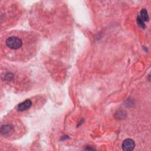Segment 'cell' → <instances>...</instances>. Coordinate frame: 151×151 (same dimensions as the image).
<instances>
[{"mask_svg": "<svg viewBox=\"0 0 151 151\" xmlns=\"http://www.w3.org/2000/svg\"><path fill=\"white\" fill-rule=\"evenodd\" d=\"M38 43L34 33L21 31L9 32L5 37V56L14 61H27L37 53Z\"/></svg>", "mask_w": 151, "mask_h": 151, "instance_id": "1", "label": "cell"}, {"mask_svg": "<svg viewBox=\"0 0 151 151\" xmlns=\"http://www.w3.org/2000/svg\"><path fill=\"white\" fill-rule=\"evenodd\" d=\"M24 127L22 124L16 120H12L3 124L1 127L2 135L8 139H15L22 135Z\"/></svg>", "mask_w": 151, "mask_h": 151, "instance_id": "2", "label": "cell"}, {"mask_svg": "<svg viewBox=\"0 0 151 151\" xmlns=\"http://www.w3.org/2000/svg\"><path fill=\"white\" fill-rule=\"evenodd\" d=\"M32 104V102L30 99H27L24 101L20 103L17 106V110L18 111H24L29 109Z\"/></svg>", "mask_w": 151, "mask_h": 151, "instance_id": "3", "label": "cell"}, {"mask_svg": "<svg viewBox=\"0 0 151 151\" xmlns=\"http://www.w3.org/2000/svg\"><path fill=\"white\" fill-rule=\"evenodd\" d=\"M135 147V143L133 140L131 139H125L122 143V149L125 151H130L134 149Z\"/></svg>", "mask_w": 151, "mask_h": 151, "instance_id": "4", "label": "cell"}, {"mask_svg": "<svg viewBox=\"0 0 151 151\" xmlns=\"http://www.w3.org/2000/svg\"><path fill=\"white\" fill-rule=\"evenodd\" d=\"M141 19L142 20H144V21H147L148 19H149V17H148V15L147 14V11H146V9H143L141 12Z\"/></svg>", "mask_w": 151, "mask_h": 151, "instance_id": "5", "label": "cell"}, {"mask_svg": "<svg viewBox=\"0 0 151 151\" xmlns=\"http://www.w3.org/2000/svg\"><path fill=\"white\" fill-rule=\"evenodd\" d=\"M137 21L139 24L142 27H145V24L143 22V20L141 19V18H140L139 17L137 18Z\"/></svg>", "mask_w": 151, "mask_h": 151, "instance_id": "6", "label": "cell"}]
</instances>
